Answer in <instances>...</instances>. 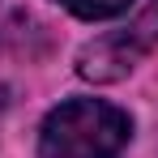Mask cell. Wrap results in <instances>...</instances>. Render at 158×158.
I'll return each mask as SVG.
<instances>
[{
  "label": "cell",
  "mask_w": 158,
  "mask_h": 158,
  "mask_svg": "<svg viewBox=\"0 0 158 158\" xmlns=\"http://www.w3.org/2000/svg\"><path fill=\"white\" fill-rule=\"evenodd\" d=\"M132 137V120L103 98L60 103L39 128V158H115Z\"/></svg>",
  "instance_id": "1"
},
{
  "label": "cell",
  "mask_w": 158,
  "mask_h": 158,
  "mask_svg": "<svg viewBox=\"0 0 158 158\" xmlns=\"http://www.w3.org/2000/svg\"><path fill=\"white\" fill-rule=\"evenodd\" d=\"M56 4H64L69 13H77V17H85V22H107V17L128 13L137 0H56Z\"/></svg>",
  "instance_id": "2"
},
{
  "label": "cell",
  "mask_w": 158,
  "mask_h": 158,
  "mask_svg": "<svg viewBox=\"0 0 158 158\" xmlns=\"http://www.w3.org/2000/svg\"><path fill=\"white\" fill-rule=\"evenodd\" d=\"M141 30H154V34H158V0H154V9L145 13V22H141Z\"/></svg>",
  "instance_id": "3"
}]
</instances>
